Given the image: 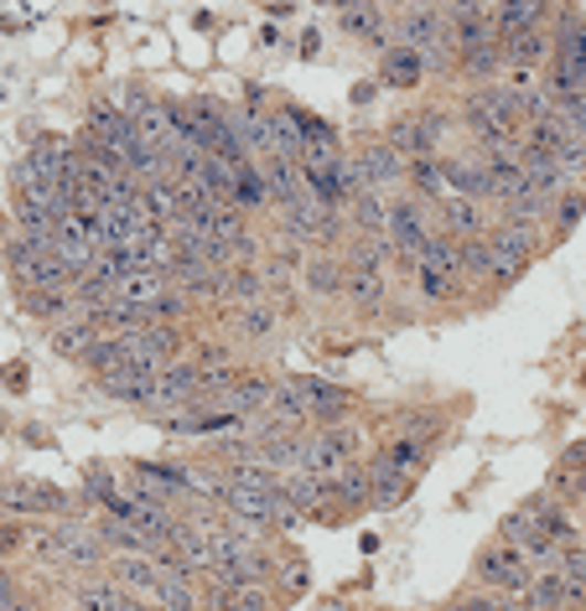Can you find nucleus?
<instances>
[{
  "label": "nucleus",
  "instance_id": "nucleus-1",
  "mask_svg": "<svg viewBox=\"0 0 586 611\" xmlns=\"http://www.w3.org/2000/svg\"><path fill=\"white\" fill-rule=\"evenodd\" d=\"M32 549H36V560H57V565H73V570L104 560L99 534H94L88 524H73V518L68 524H57V528H47V534H36Z\"/></svg>",
  "mask_w": 586,
  "mask_h": 611
},
{
  "label": "nucleus",
  "instance_id": "nucleus-2",
  "mask_svg": "<svg viewBox=\"0 0 586 611\" xmlns=\"http://www.w3.org/2000/svg\"><path fill=\"white\" fill-rule=\"evenodd\" d=\"M384 234H390V244H395V255L411 265L426 244H431L436 223H431V207L415 203L411 192H399V197H390V218H384Z\"/></svg>",
  "mask_w": 586,
  "mask_h": 611
},
{
  "label": "nucleus",
  "instance_id": "nucleus-3",
  "mask_svg": "<svg viewBox=\"0 0 586 611\" xmlns=\"http://www.w3.org/2000/svg\"><path fill=\"white\" fill-rule=\"evenodd\" d=\"M530 576H535V565L524 560V555H519L509 539H493L483 555L472 560V580H478L483 591H509V596H519L524 586H530Z\"/></svg>",
  "mask_w": 586,
  "mask_h": 611
},
{
  "label": "nucleus",
  "instance_id": "nucleus-4",
  "mask_svg": "<svg viewBox=\"0 0 586 611\" xmlns=\"http://www.w3.org/2000/svg\"><path fill=\"white\" fill-rule=\"evenodd\" d=\"M156 378H161V363L151 357H125L120 368H109L99 378V389L115 399V405H130V409H151L156 405Z\"/></svg>",
  "mask_w": 586,
  "mask_h": 611
},
{
  "label": "nucleus",
  "instance_id": "nucleus-5",
  "mask_svg": "<svg viewBox=\"0 0 586 611\" xmlns=\"http://www.w3.org/2000/svg\"><path fill=\"white\" fill-rule=\"evenodd\" d=\"M390 32H395V42H405V47L415 52H436V47H447V17H441V6H405L399 17H390Z\"/></svg>",
  "mask_w": 586,
  "mask_h": 611
},
{
  "label": "nucleus",
  "instance_id": "nucleus-6",
  "mask_svg": "<svg viewBox=\"0 0 586 611\" xmlns=\"http://www.w3.org/2000/svg\"><path fill=\"white\" fill-rule=\"evenodd\" d=\"M203 389H207V374L192 363L188 353L182 357H172L167 368H161V378H156V415H167V409H182V405H192V399H203Z\"/></svg>",
  "mask_w": 586,
  "mask_h": 611
},
{
  "label": "nucleus",
  "instance_id": "nucleus-7",
  "mask_svg": "<svg viewBox=\"0 0 586 611\" xmlns=\"http://www.w3.org/2000/svg\"><path fill=\"white\" fill-rule=\"evenodd\" d=\"M348 161L359 167L363 187H374V192H380V187H399V182H405V156H399L384 136L363 140V146H359L353 156H348Z\"/></svg>",
  "mask_w": 586,
  "mask_h": 611
},
{
  "label": "nucleus",
  "instance_id": "nucleus-8",
  "mask_svg": "<svg viewBox=\"0 0 586 611\" xmlns=\"http://www.w3.org/2000/svg\"><path fill=\"white\" fill-rule=\"evenodd\" d=\"M348 280V259L338 249H307V265H301V286H307L311 301H338Z\"/></svg>",
  "mask_w": 586,
  "mask_h": 611
},
{
  "label": "nucleus",
  "instance_id": "nucleus-9",
  "mask_svg": "<svg viewBox=\"0 0 586 611\" xmlns=\"http://www.w3.org/2000/svg\"><path fill=\"white\" fill-rule=\"evenodd\" d=\"M503 68H509V63H503V42H499V36H488V42H478V47L451 52V73L467 78L472 88H478V84H499Z\"/></svg>",
  "mask_w": 586,
  "mask_h": 611
},
{
  "label": "nucleus",
  "instance_id": "nucleus-10",
  "mask_svg": "<svg viewBox=\"0 0 586 611\" xmlns=\"http://www.w3.org/2000/svg\"><path fill=\"white\" fill-rule=\"evenodd\" d=\"M172 290V280H167V270H125L120 280H115V290H109V301H120V306H136L140 317L151 311L161 296ZM151 322V317H146Z\"/></svg>",
  "mask_w": 586,
  "mask_h": 611
},
{
  "label": "nucleus",
  "instance_id": "nucleus-11",
  "mask_svg": "<svg viewBox=\"0 0 586 611\" xmlns=\"http://www.w3.org/2000/svg\"><path fill=\"white\" fill-rule=\"evenodd\" d=\"M431 223H436V234H447V238H478V234H488L483 203H467V197H451V192L431 207Z\"/></svg>",
  "mask_w": 586,
  "mask_h": 611
},
{
  "label": "nucleus",
  "instance_id": "nucleus-12",
  "mask_svg": "<svg viewBox=\"0 0 586 611\" xmlns=\"http://www.w3.org/2000/svg\"><path fill=\"white\" fill-rule=\"evenodd\" d=\"M380 84L399 88V94L420 88L426 84V57H420L415 47H405V42H390V47L380 52Z\"/></svg>",
  "mask_w": 586,
  "mask_h": 611
},
{
  "label": "nucleus",
  "instance_id": "nucleus-13",
  "mask_svg": "<svg viewBox=\"0 0 586 611\" xmlns=\"http://www.w3.org/2000/svg\"><path fill=\"white\" fill-rule=\"evenodd\" d=\"M228 203L239 213H265L270 207V187H265V171H259L255 156H244L228 167Z\"/></svg>",
  "mask_w": 586,
  "mask_h": 611
},
{
  "label": "nucleus",
  "instance_id": "nucleus-14",
  "mask_svg": "<svg viewBox=\"0 0 586 611\" xmlns=\"http://www.w3.org/2000/svg\"><path fill=\"white\" fill-rule=\"evenodd\" d=\"M555 11V0H499L488 6V21H493V36H514L530 32V26H545Z\"/></svg>",
  "mask_w": 586,
  "mask_h": 611
},
{
  "label": "nucleus",
  "instance_id": "nucleus-15",
  "mask_svg": "<svg viewBox=\"0 0 586 611\" xmlns=\"http://www.w3.org/2000/svg\"><path fill=\"white\" fill-rule=\"evenodd\" d=\"M68 493L63 487H42V482H6L0 487V513H63Z\"/></svg>",
  "mask_w": 586,
  "mask_h": 611
},
{
  "label": "nucleus",
  "instance_id": "nucleus-16",
  "mask_svg": "<svg viewBox=\"0 0 586 611\" xmlns=\"http://www.w3.org/2000/svg\"><path fill=\"white\" fill-rule=\"evenodd\" d=\"M499 42H503V63H509V68L545 73V63H551V21H545V26H530V32L499 36Z\"/></svg>",
  "mask_w": 586,
  "mask_h": 611
},
{
  "label": "nucleus",
  "instance_id": "nucleus-17",
  "mask_svg": "<svg viewBox=\"0 0 586 611\" xmlns=\"http://www.w3.org/2000/svg\"><path fill=\"white\" fill-rule=\"evenodd\" d=\"M545 493H551L555 503H566V508H582V497H586V441L571 446L566 457H561V467H555L551 482H545Z\"/></svg>",
  "mask_w": 586,
  "mask_h": 611
},
{
  "label": "nucleus",
  "instance_id": "nucleus-18",
  "mask_svg": "<svg viewBox=\"0 0 586 611\" xmlns=\"http://www.w3.org/2000/svg\"><path fill=\"white\" fill-rule=\"evenodd\" d=\"M384 140L395 146L405 161H420V156H441V140L431 136V125H426V115H399L390 130H384Z\"/></svg>",
  "mask_w": 586,
  "mask_h": 611
},
{
  "label": "nucleus",
  "instance_id": "nucleus-19",
  "mask_svg": "<svg viewBox=\"0 0 586 611\" xmlns=\"http://www.w3.org/2000/svg\"><path fill=\"white\" fill-rule=\"evenodd\" d=\"M343 36H353V42H369V47H390L395 42V32H390V17L380 11V0H369V6H353V11H343Z\"/></svg>",
  "mask_w": 586,
  "mask_h": 611
},
{
  "label": "nucleus",
  "instance_id": "nucleus-20",
  "mask_svg": "<svg viewBox=\"0 0 586 611\" xmlns=\"http://www.w3.org/2000/svg\"><path fill=\"white\" fill-rule=\"evenodd\" d=\"M228 322H234V337H239V342H265V337H276L280 311H276V301H265V296H259V301H244Z\"/></svg>",
  "mask_w": 586,
  "mask_h": 611
},
{
  "label": "nucleus",
  "instance_id": "nucleus-21",
  "mask_svg": "<svg viewBox=\"0 0 586 611\" xmlns=\"http://www.w3.org/2000/svg\"><path fill=\"white\" fill-rule=\"evenodd\" d=\"M405 187H411L415 203L436 207L447 197V176H441V161L436 156H420V161H405Z\"/></svg>",
  "mask_w": 586,
  "mask_h": 611
},
{
  "label": "nucleus",
  "instance_id": "nucleus-22",
  "mask_svg": "<svg viewBox=\"0 0 586 611\" xmlns=\"http://www.w3.org/2000/svg\"><path fill=\"white\" fill-rule=\"evenodd\" d=\"M203 601L207 611H270V591L265 586H228V580H213V591Z\"/></svg>",
  "mask_w": 586,
  "mask_h": 611
},
{
  "label": "nucleus",
  "instance_id": "nucleus-23",
  "mask_svg": "<svg viewBox=\"0 0 586 611\" xmlns=\"http://www.w3.org/2000/svg\"><path fill=\"white\" fill-rule=\"evenodd\" d=\"M94 337H99V326L88 322L84 311H73V317H63V322H52V347L63 357H84L88 347H94Z\"/></svg>",
  "mask_w": 586,
  "mask_h": 611
},
{
  "label": "nucleus",
  "instance_id": "nucleus-24",
  "mask_svg": "<svg viewBox=\"0 0 586 611\" xmlns=\"http://www.w3.org/2000/svg\"><path fill=\"white\" fill-rule=\"evenodd\" d=\"M130 591H120L109 576H94V580H78L73 591V611H125Z\"/></svg>",
  "mask_w": 586,
  "mask_h": 611
},
{
  "label": "nucleus",
  "instance_id": "nucleus-25",
  "mask_svg": "<svg viewBox=\"0 0 586 611\" xmlns=\"http://www.w3.org/2000/svg\"><path fill=\"white\" fill-rule=\"evenodd\" d=\"M420 461H426V446L415 441V436H395V441L380 446L374 467L380 472H399V476H420Z\"/></svg>",
  "mask_w": 586,
  "mask_h": 611
},
{
  "label": "nucleus",
  "instance_id": "nucleus-26",
  "mask_svg": "<svg viewBox=\"0 0 586 611\" xmlns=\"http://www.w3.org/2000/svg\"><path fill=\"white\" fill-rule=\"evenodd\" d=\"M457 259H462L467 286H493V244H488V234L462 238V244H457Z\"/></svg>",
  "mask_w": 586,
  "mask_h": 611
},
{
  "label": "nucleus",
  "instance_id": "nucleus-27",
  "mask_svg": "<svg viewBox=\"0 0 586 611\" xmlns=\"http://www.w3.org/2000/svg\"><path fill=\"white\" fill-rule=\"evenodd\" d=\"M21 306L36 322H63L73 317V290H21Z\"/></svg>",
  "mask_w": 586,
  "mask_h": 611
},
{
  "label": "nucleus",
  "instance_id": "nucleus-28",
  "mask_svg": "<svg viewBox=\"0 0 586 611\" xmlns=\"http://www.w3.org/2000/svg\"><path fill=\"white\" fill-rule=\"evenodd\" d=\"M519 601H524V611H561V576H555V570L530 576V586L519 591Z\"/></svg>",
  "mask_w": 586,
  "mask_h": 611
},
{
  "label": "nucleus",
  "instance_id": "nucleus-29",
  "mask_svg": "<svg viewBox=\"0 0 586 611\" xmlns=\"http://www.w3.org/2000/svg\"><path fill=\"white\" fill-rule=\"evenodd\" d=\"M551 115L566 125L571 136H586V88L582 94H551Z\"/></svg>",
  "mask_w": 586,
  "mask_h": 611
},
{
  "label": "nucleus",
  "instance_id": "nucleus-30",
  "mask_svg": "<svg viewBox=\"0 0 586 611\" xmlns=\"http://www.w3.org/2000/svg\"><path fill=\"white\" fill-rule=\"evenodd\" d=\"M586 213V192L566 187L561 197H551V223H555V234H571L576 228V218Z\"/></svg>",
  "mask_w": 586,
  "mask_h": 611
},
{
  "label": "nucleus",
  "instance_id": "nucleus-31",
  "mask_svg": "<svg viewBox=\"0 0 586 611\" xmlns=\"http://www.w3.org/2000/svg\"><path fill=\"white\" fill-rule=\"evenodd\" d=\"M555 167L566 171V182H576V176H586V136H571L561 151H555Z\"/></svg>",
  "mask_w": 586,
  "mask_h": 611
},
{
  "label": "nucleus",
  "instance_id": "nucleus-32",
  "mask_svg": "<svg viewBox=\"0 0 586 611\" xmlns=\"http://www.w3.org/2000/svg\"><path fill=\"white\" fill-rule=\"evenodd\" d=\"M488 11V0H441V17H483Z\"/></svg>",
  "mask_w": 586,
  "mask_h": 611
},
{
  "label": "nucleus",
  "instance_id": "nucleus-33",
  "mask_svg": "<svg viewBox=\"0 0 586 611\" xmlns=\"http://www.w3.org/2000/svg\"><path fill=\"white\" fill-rule=\"evenodd\" d=\"M21 544H26V528H21V524L0 528V555H11V549H21Z\"/></svg>",
  "mask_w": 586,
  "mask_h": 611
},
{
  "label": "nucleus",
  "instance_id": "nucleus-34",
  "mask_svg": "<svg viewBox=\"0 0 586 611\" xmlns=\"http://www.w3.org/2000/svg\"><path fill=\"white\" fill-rule=\"evenodd\" d=\"M307 565H291V570H286V586H296V591H307Z\"/></svg>",
  "mask_w": 586,
  "mask_h": 611
},
{
  "label": "nucleus",
  "instance_id": "nucleus-35",
  "mask_svg": "<svg viewBox=\"0 0 586 611\" xmlns=\"http://www.w3.org/2000/svg\"><path fill=\"white\" fill-rule=\"evenodd\" d=\"M317 6H332V11H353V6H369V0H317Z\"/></svg>",
  "mask_w": 586,
  "mask_h": 611
},
{
  "label": "nucleus",
  "instance_id": "nucleus-36",
  "mask_svg": "<svg viewBox=\"0 0 586 611\" xmlns=\"http://www.w3.org/2000/svg\"><path fill=\"white\" fill-rule=\"evenodd\" d=\"M317 47H322V36H317V32H301V52H307V57H311V52H317Z\"/></svg>",
  "mask_w": 586,
  "mask_h": 611
},
{
  "label": "nucleus",
  "instance_id": "nucleus-37",
  "mask_svg": "<svg viewBox=\"0 0 586 611\" xmlns=\"http://www.w3.org/2000/svg\"><path fill=\"white\" fill-rule=\"evenodd\" d=\"M582 549H586V528H582Z\"/></svg>",
  "mask_w": 586,
  "mask_h": 611
},
{
  "label": "nucleus",
  "instance_id": "nucleus-38",
  "mask_svg": "<svg viewBox=\"0 0 586 611\" xmlns=\"http://www.w3.org/2000/svg\"><path fill=\"white\" fill-rule=\"evenodd\" d=\"M582 611H586V607H582Z\"/></svg>",
  "mask_w": 586,
  "mask_h": 611
}]
</instances>
